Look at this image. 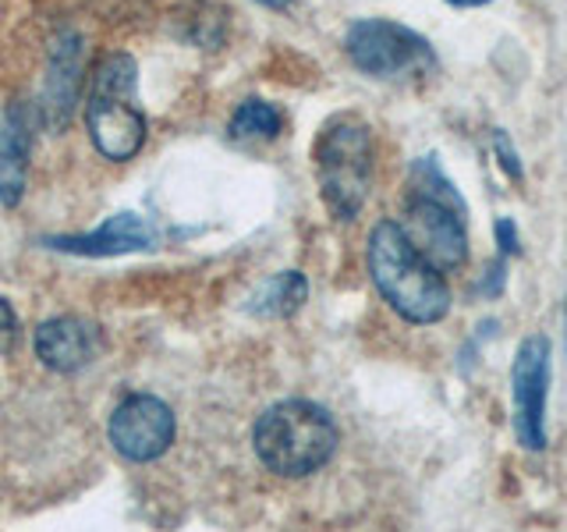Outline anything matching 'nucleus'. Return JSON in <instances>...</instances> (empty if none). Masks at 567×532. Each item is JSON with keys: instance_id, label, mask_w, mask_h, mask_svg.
Masks as SVG:
<instances>
[{"instance_id": "dca6fc26", "label": "nucleus", "mask_w": 567, "mask_h": 532, "mask_svg": "<svg viewBox=\"0 0 567 532\" xmlns=\"http://www.w3.org/2000/svg\"><path fill=\"white\" fill-rule=\"evenodd\" d=\"M493 139H496V150H504V167H507V174H511V177H522V164H518V153H514V150H511V142H507V135H504V132H496Z\"/></svg>"}, {"instance_id": "9b49d317", "label": "nucleus", "mask_w": 567, "mask_h": 532, "mask_svg": "<svg viewBox=\"0 0 567 532\" xmlns=\"http://www.w3.org/2000/svg\"><path fill=\"white\" fill-rule=\"evenodd\" d=\"M43 245L58 248L68 256H124V253H142V248H156L159 245V231L142 221L138 213H114L106 217L96 231L89 235H61V238H47Z\"/></svg>"}, {"instance_id": "2eb2a0df", "label": "nucleus", "mask_w": 567, "mask_h": 532, "mask_svg": "<svg viewBox=\"0 0 567 532\" xmlns=\"http://www.w3.org/2000/svg\"><path fill=\"white\" fill-rule=\"evenodd\" d=\"M14 337H18V316L11 309V301L0 295V348L14 345Z\"/></svg>"}, {"instance_id": "1a4fd4ad", "label": "nucleus", "mask_w": 567, "mask_h": 532, "mask_svg": "<svg viewBox=\"0 0 567 532\" xmlns=\"http://www.w3.org/2000/svg\"><path fill=\"white\" fill-rule=\"evenodd\" d=\"M82 85H85V40L75 29H61L50 43L43 93L40 103H35V117H40L47 132L68 129V121L82 100Z\"/></svg>"}, {"instance_id": "4468645a", "label": "nucleus", "mask_w": 567, "mask_h": 532, "mask_svg": "<svg viewBox=\"0 0 567 532\" xmlns=\"http://www.w3.org/2000/svg\"><path fill=\"white\" fill-rule=\"evenodd\" d=\"M230 139L238 142H256V139H277L284 132V114L280 106H274L270 100H245L238 103V111L230 114L227 124Z\"/></svg>"}, {"instance_id": "6e6552de", "label": "nucleus", "mask_w": 567, "mask_h": 532, "mask_svg": "<svg viewBox=\"0 0 567 532\" xmlns=\"http://www.w3.org/2000/svg\"><path fill=\"white\" fill-rule=\"evenodd\" d=\"M174 408L156 395H128L106 422V437H111L114 451L128 461H138V466L164 458L174 443Z\"/></svg>"}, {"instance_id": "f03ea898", "label": "nucleus", "mask_w": 567, "mask_h": 532, "mask_svg": "<svg viewBox=\"0 0 567 532\" xmlns=\"http://www.w3.org/2000/svg\"><path fill=\"white\" fill-rule=\"evenodd\" d=\"M404 235L440 270H457L468 259V206L436 156H419L408 177Z\"/></svg>"}, {"instance_id": "20e7f679", "label": "nucleus", "mask_w": 567, "mask_h": 532, "mask_svg": "<svg viewBox=\"0 0 567 532\" xmlns=\"http://www.w3.org/2000/svg\"><path fill=\"white\" fill-rule=\"evenodd\" d=\"M372 132L362 117L337 114L316 135L312 160L323 203L337 221H354L372 188Z\"/></svg>"}, {"instance_id": "f3484780", "label": "nucleus", "mask_w": 567, "mask_h": 532, "mask_svg": "<svg viewBox=\"0 0 567 532\" xmlns=\"http://www.w3.org/2000/svg\"><path fill=\"white\" fill-rule=\"evenodd\" d=\"M496 242L504 245V253H518V231H514V221H496Z\"/></svg>"}, {"instance_id": "f8f14e48", "label": "nucleus", "mask_w": 567, "mask_h": 532, "mask_svg": "<svg viewBox=\"0 0 567 532\" xmlns=\"http://www.w3.org/2000/svg\"><path fill=\"white\" fill-rule=\"evenodd\" d=\"M35 111L25 100H14L0 121V203L18 206L29 188V160L35 146Z\"/></svg>"}, {"instance_id": "7ed1b4c3", "label": "nucleus", "mask_w": 567, "mask_h": 532, "mask_svg": "<svg viewBox=\"0 0 567 532\" xmlns=\"http://www.w3.org/2000/svg\"><path fill=\"white\" fill-rule=\"evenodd\" d=\"M252 448L274 475L306 479L337 451V422L323 405L288 398L270 405L252 430Z\"/></svg>"}, {"instance_id": "a211bd4d", "label": "nucleus", "mask_w": 567, "mask_h": 532, "mask_svg": "<svg viewBox=\"0 0 567 532\" xmlns=\"http://www.w3.org/2000/svg\"><path fill=\"white\" fill-rule=\"evenodd\" d=\"M256 4H262V8H274V11H284V8H291L295 0H256Z\"/></svg>"}, {"instance_id": "0eeeda50", "label": "nucleus", "mask_w": 567, "mask_h": 532, "mask_svg": "<svg viewBox=\"0 0 567 532\" xmlns=\"http://www.w3.org/2000/svg\"><path fill=\"white\" fill-rule=\"evenodd\" d=\"M549 359L554 348L543 334H532L518 345L511 366V401H514V433L525 451L546 448V401H549Z\"/></svg>"}, {"instance_id": "ddd939ff", "label": "nucleus", "mask_w": 567, "mask_h": 532, "mask_svg": "<svg viewBox=\"0 0 567 532\" xmlns=\"http://www.w3.org/2000/svg\"><path fill=\"white\" fill-rule=\"evenodd\" d=\"M306 298H309L306 274L280 270V274H274L270 280H266L252 298H248V313L262 316V319H288V316H295L301 306H306Z\"/></svg>"}, {"instance_id": "6ab92c4d", "label": "nucleus", "mask_w": 567, "mask_h": 532, "mask_svg": "<svg viewBox=\"0 0 567 532\" xmlns=\"http://www.w3.org/2000/svg\"><path fill=\"white\" fill-rule=\"evenodd\" d=\"M454 8H483V4H493V0H447Z\"/></svg>"}, {"instance_id": "f257e3e1", "label": "nucleus", "mask_w": 567, "mask_h": 532, "mask_svg": "<svg viewBox=\"0 0 567 532\" xmlns=\"http://www.w3.org/2000/svg\"><path fill=\"white\" fill-rule=\"evenodd\" d=\"M365 259L380 298L404 324L433 327L451 313V288L443 270L419 253L398 221H380L372 227Z\"/></svg>"}, {"instance_id": "39448f33", "label": "nucleus", "mask_w": 567, "mask_h": 532, "mask_svg": "<svg viewBox=\"0 0 567 532\" xmlns=\"http://www.w3.org/2000/svg\"><path fill=\"white\" fill-rule=\"evenodd\" d=\"M89 139L106 160H132L146 142L150 121L138 106V68L128 53L103 58L85 100Z\"/></svg>"}, {"instance_id": "423d86ee", "label": "nucleus", "mask_w": 567, "mask_h": 532, "mask_svg": "<svg viewBox=\"0 0 567 532\" xmlns=\"http://www.w3.org/2000/svg\"><path fill=\"white\" fill-rule=\"evenodd\" d=\"M351 64L369 79H415L436 68V50L422 32L390 18H359L344 32Z\"/></svg>"}, {"instance_id": "9d476101", "label": "nucleus", "mask_w": 567, "mask_h": 532, "mask_svg": "<svg viewBox=\"0 0 567 532\" xmlns=\"http://www.w3.org/2000/svg\"><path fill=\"white\" fill-rule=\"evenodd\" d=\"M35 359L53 372H79L89 362L100 359L103 337L93 324H85L79 316H53L43 319L32 334Z\"/></svg>"}]
</instances>
